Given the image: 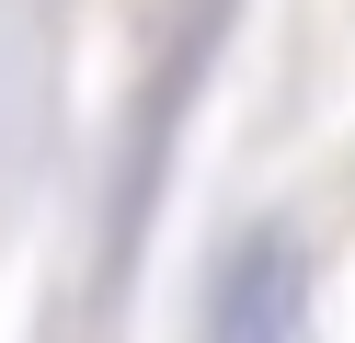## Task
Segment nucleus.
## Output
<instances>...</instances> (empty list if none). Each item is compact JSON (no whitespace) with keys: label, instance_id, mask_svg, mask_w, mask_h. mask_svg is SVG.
Wrapping results in <instances>:
<instances>
[{"label":"nucleus","instance_id":"f257e3e1","mask_svg":"<svg viewBox=\"0 0 355 343\" xmlns=\"http://www.w3.org/2000/svg\"><path fill=\"white\" fill-rule=\"evenodd\" d=\"M218 343H309V252L252 240L218 286Z\"/></svg>","mask_w":355,"mask_h":343}]
</instances>
